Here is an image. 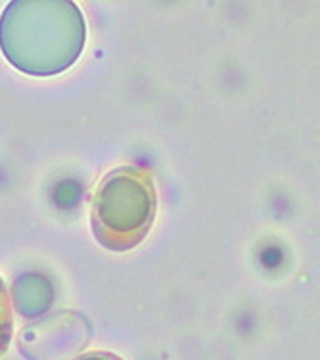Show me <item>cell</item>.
I'll return each instance as SVG.
<instances>
[{"instance_id": "obj_2", "label": "cell", "mask_w": 320, "mask_h": 360, "mask_svg": "<svg viewBox=\"0 0 320 360\" xmlns=\"http://www.w3.org/2000/svg\"><path fill=\"white\" fill-rule=\"evenodd\" d=\"M158 213V188L150 169L121 165L100 180L91 209V226L104 250L123 253L139 248Z\"/></svg>"}, {"instance_id": "obj_3", "label": "cell", "mask_w": 320, "mask_h": 360, "mask_svg": "<svg viewBox=\"0 0 320 360\" xmlns=\"http://www.w3.org/2000/svg\"><path fill=\"white\" fill-rule=\"evenodd\" d=\"M14 333V314H12V303L8 295V288L4 280L0 278V356H4L10 349Z\"/></svg>"}, {"instance_id": "obj_1", "label": "cell", "mask_w": 320, "mask_h": 360, "mask_svg": "<svg viewBox=\"0 0 320 360\" xmlns=\"http://www.w3.org/2000/svg\"><path fill=\"white\" fill-rule=\"evenodd\" d=\"M84 21L71 2H12L0 20V44L21 71L46 77L75 62Z\"/></svg>"}, {"instance_id": "obj_4", "label": "cell", "mask_w": 320, "mask_h": 360, "mask_svg": "<svg viewBox=\"0 0 320 360\" xmlns=\"http://www.w3.org/2000/svg\"><path fill=\"white\" fill-rule=\"evenodd\" d=\"M73 360H123L121 356L113 353H108V351H94V353H84L81 356H77Z\"/></svg>"}]
</instances>
